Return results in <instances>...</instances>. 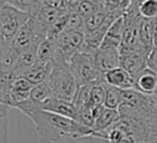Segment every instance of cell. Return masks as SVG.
Returning a JSON list of instances; mask_svg holds the SVG:
<instances>
[{
	"label": "cell",
	"instance_id": "obj_1",
	"mask_svg": "<svg viewBox=\"0 0 157 143\" xmlns=\"http://www.w3.org/2000/svg\"><path fill=\"white\" fill-rule=\"evenodd\" d=\"M97 138L101 143H157V115L147 119L124 117L110 126L108 130L99 132ZM67 143H96L91 136L66 141Z\"/></svg>",
	"mask_w": 157,
	"mask_h": 143
},
{
	"label": "cell",
	"instance_id": "obj_2",
	"mask_svg": "<svg viewBox=\"0 0 157 143\" xmlns=\"http://www.w3.org/2000/svg\"><path fill=\"white\" fill-rule=\"evenodd\" d=\"M28 117L33 121L37 133L44 143L59 142L61 139L70 141L88 136L98 137L99 134L94 130L83 126L74 119L53 114L39 108L33 110Z\"/></svg>",
	"mask_w": 157,
	"mask_h": 143
},
{
	"label": "cell",
	"instance_id": "obj_3",
	"mask_svg": "<svg viewBox=\"0 0 157 143\" xmlns=\"http://www.w3.org/2000/svg\"><path fill=\"white\" fill-rule=\"evenodd\" d=\"M53 62V70L48 79L53 95L72 101L78 92L81 82L65 57H58Z\"/></svg>",
	"mask_w": 157,
	"mask_h": 143
},
{
	"label": "cell",
	"instance_id": "obj_4",
	"mask_svg": "<svg viewBox=\"0 0 157 143\" xmlns=\"http://www.w3.org/2000/svg\"><path fill=\"white\" fill-rule=\"evenodd\" d=\"M118 111L124 117L147 119L157 115V106L153 95L144 94L136 89H124Z\"/></svg>",
	"mask_w": 157,
	"mask_h": 143
},
{
	"label": "cell",
	"instance_id": "obj_5",
	"mask_svg": "<svg viewBox=\"0 0 157 143\" xmlns=\"http://www.w3.org/2000/svg\"><path fill=\"white\" fill-rule=\"evenodd\" d=\"M81 84H97L104 82V75L99 72L92 54L78 51L69 60Z\"/></svg>",
	"mask_w": 157,
	"mask_h": 143
},
{
	"label": "cell",
	"instance_id": "obj_6",
	"mask_svg": "<svg viewBox=\"0 0 157 143\" xmlns=\"http://www.w3.org/2000/svg\"><path fill=\"white\" fill-rule=\"evenodd\" d=\"M45 38L47 29L43 28L40 23L34 17L31 16V18L21 27V29L13 37L10 45L18 53H22L29 49L31 46L39 45Z\"/></svg>",
	"mask_w": 157,
	"mask_h": 143
},
{
	"label": "cell",
	"instance_id": "obj_7",
	"mask_svg": "<svg viewBox=\"0 0 157 143\" xmlns=\"http://www.w3.org/2000/svg\"><path fill=\"white\" fill-rule=\"evenodd\" d=\"M31 18V15L7 4L0 7V29L2 39L11 44V40L21 29V27Z\"/></svg>",
	"mask_w": 157,
	"mask_h": 143
},
{
	"label": "cell",
	"instance_id": "obj_8",
	"mask_svg": "<svg viewBox=\"0 0 157 143\" xmlns=\"http://www.w3.org/2000/svg\"><path fill=\"white\" fill-rule=\"evenodd\" d=\"M148 55L150 54L144 49H139L128 55H123L120 56V67L126 70L134 78H136L147 67Z\"/></svg>",
	"mask_w": 157,
	"mask_h": 143
},
{
	"label": "cell",
	"instance_id": "obj_9",
	"mask_svg": "<svg viewBox=\"0 0 157 143\" xmlns=\"http://www.w3.org/2000/svg\"><path fill=\"white\" fill-rule=\"evenodd\" d=\"M94 64L101 73H105L120 66V54L115 48H99L93 54Z\"/></svg>",
	"mask_w": 157,
	"mask_h": 143
},
{
	"label": "cell",
	"instance_id": "obj_10",
	"mask_svg": "<svg viewBox=\"0 0 157 143\" xmlns=\"http://www.w3.org/2000/svg\"><path fill=\"white\" fill-rule=\"evenodd\" d=\"M39 109L53 112V114H58L61 116H66L74 120H76V115H77V109L72 101L61 99L58 97H52L45 103L39 105Z\"/></svg>",
	"mask_w": 157,
	"mask_h": 143
},
{
	"label": "cell",
	"instance_id": "obj_11",
	"mask_svg": "<svg viewBox=\"0 0 157 143\" xmlns=\"http://www.w3.org/2000/svg\"><path fill=\"white\" fill-rule=\"evenodd\" d=\"M104 82L112 87L124 89H134L135 78L123 67H115L104 73Z\"/></svg>",
	"mask_w": 157,
	"mask_h": 143
},
{
	"label": "cell",
	"instance_id": "obj_12",
	"mask_svg": "<svg viewBox=\"0 0 157 143\" xmlns=\"http://www.w3.org/2000/svg\"><path fill=\"white\" fill-rule=\"evenodd\" d=\"M53 65H54L53 61H48V62L37 61L34 65H32L26 71H23L20 77L26 78L33 86L39 84V83H43V82H47L49 79L50 73H52Z\"/></svg>",
	"mask_w": 157,
	"mask_h": 143
},
{
	"label": "cell",
	"instance_id": "obj_13",
	"mask_svg": "<svg viewBox=\"0 0 157 143\" xmlns=\"http://www.w3.org/2000/svg\"><path fill=\"white\" fill-rule=\"evenodd\" d=\"M33 84L23 77H16L10 89V108H16L18 104L27 101L31 95Z\"/></svg>",
	"mask_w": 157,
	"mask_h": 143
},
{
	"label": "cell",
	"instance_id": "obj_14",
	"mask_svg": "<svg viewBox=\"0 0 157 143\" xmlns=\"http://www.w3.org/2000/svg\"><path fill=\"white\" fill-rule=\"evenodd\" d=\"M134 89L152 95L157 89V72L150 68L148 66L135 78V87Z\"/></svg>",
	"mask_w": 157,
	"mask_h": 143
},
{
	"label": "cell",
	"instance_id": "obj_15",
	"mask_svg": "<svg viewBox=\"0 0 157 143\" xmlns=\"http://www.w3.org/2000/svg\"><path fill=\"white\" fill-rule=\"evenodd\" d=\"M124 33V15L115 20L108 28L101 48H115L119 49Z\"/></svg>",
	"mask_w": 157,
	"mask_h": 143
},
{
	"label": "cell",
	"instance_id": "obj_16",
	"mask_svg": "<svg viewBox=\"0 0 157 143\" xmlns=\"http://www.w3.org/2000/svg\"><path fill=\"white\" fill-rule=\"evenodd\" d=\"M37 55H38V61H42V62L55 61L58 57H64L58 48L56 39H52L48 37L38 45Z\"/></svg>",
	"mask_w": 157,
	"mask_h": 143
},
{
	"label": "cell",
	"instance_id": "obj_17",
	"mask_svg": "<svg viewBox=\"0 0 157 143\" xmlns=\"http://www.w3.org/2000/svg\"><path fill=\"white\" fill-rule=\"evenodd\" d=\"M139 40H140L141 49H144L146 53L151 54V51L155 48L151 20L141 18V22H140V26H139Z\"/></svg>",
	"mask_w": 157,
	"mask_h": 143
},
{
	"label": "cell",
	"instance_id": "obj_18",
	"mask_svg": "<svg viewBox=\"0 0 157 143\" xmlns=\"http://www.w3.org/2000/svg\"><path fill=\"white\" fill-rule=\"evenodd\" d=\"M67 10H56V9H53V7H48V6H42V9L38 11V13L36 16H32L34 17L43 28H45L48 31V28Z\"/></svg>",
	"mask_w": 157,
	"mask_h": 143
},
{
	"label": "cell",
	"instance_id": "obj_19",
	"mask_svg": "<svg viewBox=\"0 0 157 143\" xmlns=\"http://www.w3.org/2000/svg\"><path fill=\"white\" fill-rule=\"evenodd\" d=\"M119 119H120V114L118 110L104 108V110L102 111L99 117L96 120L93 130L96 132H103V131L108 130L110 126H113Z\"/></svg>",
	"mask_w": 157,
	"mask_h": 143
},
{
	"label": "cell",
	"instance_id": "obj_20",
	"mask_svg": "<svg viewBox=\"0 0 157 143\" xmlns=\"http://www.w3.org/2000/svg\"><path fill=\"white\" fill-rule=\"evenodd\" d=\"M53 95V92H52V88L47 82H43V83H39V84H36L33 86L32 90H31V100L39 108V105H42L43 103H45L48 99H50Z\"/></svg>",
	"mask_w": 157,
	"mask_h": 143
},
{
	"label": "cell",
	"instance_id": "obj_21",
	"mask_svg": "<svg viewBox=\"0 0 157 143\" xmlns=\"http://www.w3.org/2000/svg\"><path fill=\"white\" fill-rule=\"evenodd\" d=\"M5 4L25 11L31 16H36L43 6L42 0H5Z\"/></svg>",
	"mask_w": 157,
	"mask_h": 143
},
{
	"label": "cell",
	"instance_id": "obj_22",
	"mask_svg": "<svg viewBox=\"0 0 157 143\" xmlns=\"http://www.w3.org/2000/svg\"><path fill=\"white\" fill-rule=\"evenodd\" d=\"M107 21H108V11L105 9H101V10H98L97 12H94L93 15H91L90 17H87L85 20L83 29L86 32L96 31V29L101 28Z\"/></svg>",
	"mask_w": 157,
	"mask_h": 143
},
{
	"label": "cell",
	"instance_id": "obj_23",
	"mask_svg": "<svg viewBox=\"0 0 157 143\" xmlns=\"http://www.w3.org/2000/svg\"><path fill=\"white\" fill-rule=\"evenodd\" d=\"M121 104V89L112 87L105 83V95H104V108L118 110Z\"/></svg>",
	"mask_w": 157,
	"mask_h": 143
},
{
	"label": "cell",
	"instance_id": "obj_24",
	"mask_svg": "<svg viewBox=\"0 0 157 143\" xmlns=\"http://www.w3.org/2000/svg\"><path fill=\"white\" fill-rule=\"evenodd\" d=\"M104 95H105V82L92 84L91 88H90L87 106L93 108V106L103 105V103H104Z\"/></svg>",
	"mask_w": 157,
	"mask_h": 143
},
{
	"label": "cell",
	"instance_id": "obj_25",
	"mask_svg": "<svg viewBox=\"0 0 157 143\" xmlns=\"http://www.w3.org/2000/svg\"><path fill=\"white\" fill-rule=\"evenodd\" d=\"M69 10L65 11L47 31V37L52 38V39H56L65 29H66V24H67V18H69Z\"/></svg>",
	"mask_w": 157,
	"mask_h": 143
},
{
	"label": "cell",
	"instance_id": "obj_26",
	"mask_svg": "<svg viewBox=\"0 0 157 143\" xmlns=\"http://www.w3.org/2000/svg\"><path fill=\"white\" fill-rule=\"evenodd\" d=\"M139 13L142 18L153 20L157 17V0H142L139 5Z\"/></svg>",
	"mask_w": 157,
	"mask_h": 143
},
{
	"label": "cell",
	"instance_id": "obj_27",
	"mask_svg": "<svg viewBox=\"0 0 157 143\" xmlns=\"http://www.w3.org/2000/svg\"><path fill=\"white\" fill-rule=\"evenodd\" d=\"M85 26V18L76 11H70L69 12V18H67V24H66V29L69 32H74V31H78V29H83Z\"/></svg>",
	"mask_w": 157,
	"mask_h": 143
},
{
	"label": "cell",
	"instance_id": "obj_28",
	"mask_svg": "<svg viewBox=\"0 0 157 143\" xmlns=\"http://www.w3.org/2000/svg\"><path fill=\"white\" fill-rule=\"evenodd\" d=\"M101 9H104V7H101V6H98L97 4H94L92 0H82L81 1V4L78 5V7H77V12L86 20L87 17H90L91 15H93L94 12H97L98 10H101Z\"/></svg>",
	"mask_w": 157,
	"mask_h": 143
},
{
	"label": "cell",
	"instance_id": "obj_29",
	"mask_svg": "<svg viewBox=\"0 0 157 143\" xmlns=\"http://www.w3.org/2000/svg\"><path fill=\"white\" fill-rule=\"evenodd\" d=\"M44 6L53 7L56 10H67L65 5V0H42Z\"/></svg>",
	"mask_w": 157,
	"mask_h": 143
},
{
	"label": "cell",
	"instance_id": "obj_30",
	"mask_svg": "<svg viewBox=\"0 0 157 143\" xmlns=\"http://www.w3.org/2000/svg\"><path fill=\"white\" fill-rule=\"evenodd\" d=\"M147 66H148L150 68H152L153 71L157 72V48H153V50H152L151 54L148 55Z\"/></svg>",
	"mask_w": 157,
	"mask_h": 143
},
{
	"label": "cell",
	"instance_id": "obj_31",
	"mask_svg": "<svg viewBox=\"0 0 157 143\" xmlns=\"http://www.w3.org/2000/svg\"><path fill=\"white\" fill-rule=\"evenodd\" d=\"M152 23V33H153V42H155V48H157V17L151 20Z\"/></svg>",
	"mask_w": 157,
	"mask_h": 143
},
{
	"label": "cell",
	"instance_id": "obj_32",
	"mask_svg": "<svg viewBox=\"0 0 157 143\" xmlns=\"http://www.w3.org/2000/svg\"><path fill=\"white\" fill-rule=\"evenodd\" d=\"M10 46V44H7L6 42H4V40H0V61H1V59H2V56H4V54H5V51H6V49Z\"/></svg>",
	"mask_w": 157,
	"mask_h": 143
},
{
	"label": "cell",
	"instance_id": "obj_33",
	"mask_svg": "<svg viewBox=\"0 0 157 143\" xmlns=\"http://www.w3.org/2000/svg\"><path fill=\"white\" fill-rule=\"evenodd\" d=\"M4 4H5V2H4ZM1 6H2V4H0V7H1ZM0 40H4V39H2V35H1V29H0ZM4 42H5V40H4Z\"/></svg>",
	"mask_w": 157,
	"mask_h": 143
},
{
	"label": "cell",
	"instance_id": "obj_34",
	"mask_svg": "<svg viewBox=\"0 0 157 143\" xmlns=\"http://www.w3.org/2000/svg\"><path fill=\"white\" fill-rule=\"evenodd\" d=\"M5 2V0H0V4H4Z\"/></svg>",
	"mask_w": 157,
	"mask_h": 143
}]
</instances>
